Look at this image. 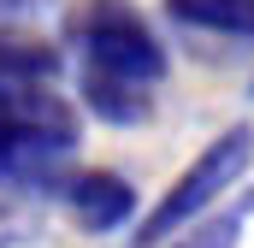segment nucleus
I'll return each instance as SVG.
<instances>
[{"instance_id": "1", "label": "nucleus", "mask_w": 254, "mask_h": 248, "mask_svg": "<svg viewBox=\"0 0 254 248\" xmlns=\"http://www.w3.org/2000/svg\"><path fill=\"white\" fill-rule=\"evenodd\" d=\"M71 36H77L83 71H95V77H119V83H142V89H154L166 77V48L130 0H83V12L71 18Z\"/></svg>"}, {"instance_id": "2", "label": "nucleus", "mask_w": 254, "mask_h": 248, "mask_svg": "<svg viewBox=\"0 0 254 248\" xmlns=\"http://www.w3.org/2000/svg\"><path fill=\"white\" fill-rule=\"evenodd\" d=\"M249 160H254V124H231L225 136H213V142L195 154V166L160 195V207L136 225V248H154V243H166V237H184L195 219L249 172Z\"/></svg>"}, {"instance_id": "3", "label": "nucleus", "mask_w": 254, "mask_h": 248, "mask_svg": "<svg viewBox=\"0 0 254 248\" xmlns=\"http://www.w3.org/2000/svg\"><path fill=\"white\" fill-rule=\"evenodd\" d=\"M65 201H71L77 225L95 231V237L130 225V213H136V189H130L119 172H83V178H71V184H65Z\"/></svg>"}, {"instance_id": "4", "label": "nucleus", "mask_w": 254, "mask_h": 248, "mask_svg": "<svg viewBox=\"0 0 254 248\" xmlns=\"http://www.w3.org/2000/svg\"><path fill=\"white\" fill-rule=\"evenodd\" d=\"M65 154H71V148H60V142L36 136V130H24V124L0 119V178H6V184H48Z\"/></svg>"}, {"instance_id": "5", "label": "nucleus", "mask_w": 254, "mask_h": 248, "mask_svg": "<svg viewBox=\"0 0 254 248\" xmlns=\"http://www.w3.org/2000/svg\"><path fill=\"white\" fill-rule=\"evenodd\" d=\"M166 12L190 30L213 36H254V0H166Z\"/></svg>"}, {"instance_id": "6", "label": "nucleus", "mask_w": 254, "mask_h": 248, "mask_svg": "<svg viewBox=\"0 0 254 248\" xmlns=\"http://www.w3.org/2000/svg\"><path fill=\"white\" fill-rule=\"evenodd\" d=\"M83 101H89L95 119H107V124H142L148 119V89L142 83H119V77L83 71Z\"/></svg>"}, {"instance_id": "7", "label": "nucleus", "mask_w": 254, "mask_h": 248, "mask_svg": "<svg viewBox=\"0 0 254 248\" xmlns=\"http://www.w3.org/2000/svg\"><path fill=\"white\" fill-rule=\"evenodd\" d=\"M60 60L54 48H36V42H0V77H54Z\"/></svg>"}, {"instance_id": "8", "label": "nucleus", "mask_w": 254, "mask_h": 248, "mask_svg": "<svg viewBox=\"0 0 254 248\" xmlns=\"http://www.w3.org/2000/svg\"><path fill=\"white\" fill-rule=\"evenodd\" d=\"M237 237H243V219H237V213H219V219H207V225L184 231L178 248H237Z\"/></svg>"}, {"instance_id": "9", "label": "nucleus", "mask_w": 254, "mask_h": 248, "mask_svg": "<svg viewBox=\"0 0 254 248\" xmlns=\"http://www.w3.org/2000/svg\"><path fill=\"white\" fill-rule=\"evenodd\" d=\"M18 12H30V0H0V24H6V18H18Z\"/></svg>"}, {"instance_id": "10", "label": "nucleus", "mask_w": 254, "mask_h": 248, "mask_svg": "<svg viewBox=\"0 0 254 248\" xmlns=\"http://www.w3.org/2000/svg\"><path fill=\"white\" fill-rule=\"evenodd\" d=\"M243 207H249V213H254V189H249V201H243Z\"/></svg>"}]
</instances>
